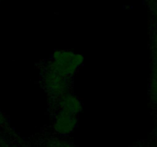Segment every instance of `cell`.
Returning <instances> with one entry per match:
<instances>
[{
    "label": "cell",
    "mask_w": 157,
    "mask_h": 147,
    "mask_svg": "<svg viewBox=\"0 0 157 147\" xmlns=\"http://www.w3.org/2000/svg\"><path fill=\"white\" fill-rule=\"evenodd\" d=\"M83 62L82 55L70 50H60L54 52L47 67L61 77L70 78L75 74Z\"/></svg>",
    "instance_id": "6da1fadb"
},
{
    "label": "cell",
    "mask_w": 157,
    "mask_h": 147,
    "mask_svg": "<svg viewBox=\"0 0 157 147\" xmlns=\"http://www.w3.org/2000/svg\"><path fill=\"white\" fill-rule=\"evenodd\" d=\"M68 79L69 78L61 77L48 67H46L42 77L44 88L54 100L59 99L61 96L67 93Z\"/></svg>",
    "instance_id": "7a4b0ae2"
},
{
    "label": "cell",
    "mask_w": 157,
    "mask_h": 147,
    "mask_svg": "<svg viewBox=\"0 0 157 147\" xmlns=\"http://www.w3.org/2000/svg\"><path fill=\"white\" fill-rule=\"evenodd\" d=\"M77 123V115L60 109L55 116L53 126L57 133L62 136H67L73 132Z\"/></svg>",
    "instance_id": "3957f363"
},
{
    "label": "cell",
    "mask_w": 157,
    "mask_h": 147,
    "mask_svg": "<svg viewBox=\"0 0 157 147\" xmlns=\"http://www.w3.org/2000/svg\"><path fill=\"white\" fill-rule=\"evenodd\" d=\"M57 100L58 101V107L61 110H66L75 115H78L82 110V105L78 97L68 92L64 93Z\"/></svg>",
    "instance_id": "277c9868"
},
{
    "label": "cell",
    "mask_w": 157,
    "mask_h": 147,
    "mask_svg": "<svg viewBox=\"0 0 157 147\" xmlns=\"http://www.w3.org/2000/svg\"><path fill=\"white\" fill-rule=\"evenodd\" d=\"M151 98L157 104V76L153 74L151 82Z\"/></svg>",
    "instance_id": "5b68a950"
},
{
    "label": "cell",
    "mask_w": 157,
    "mask_h": 147,
    "mask_svg": "<svg viewBox=\"0 0 157 147\" xmlns=\"http://www.w3.org/2000/svg\"><path fill=\"white\" fill-rule=\"evenodd\" d=\"M0 126H8V122L6 116L3 115V113L0 111Z\"/></svg>",
    "instance_id": "8992f818"
},
{
    "label": "cell",
    "mask_w": 157,
    "mask_h": 147,
    "mask_svg": "<svg viewBox=\"0 0 157 147\" xmlns=\"http://www.w3.org/2000/svg\"><path fill=\"white\" fill-rule=\"evenodd\" d=\"M154 42H155V47H156V51H157V32L156 33V35H155Z\"/></svg>",
    "instance_id": "52a82bcc"
},
{
    "label": "cell",
    "mask_w": 157,
    "mask_h": 147,
    "mask_svg": "<svg viewBox=\"0 0 157 147\" xmlns=\"http://www.w3.org/2000/svg\"><path fill=\"white\" fill-rule=\"evenodd\" d=\"M2 1V0H0V2H1Z\"/></svg>",
    "instance_id": "ba28073f"
},
{
    "label": "cell",
    "mask_w": 157,
    "mask_h": 147,
    "mask_svg": "<svg viewBox=\"0 0 157 147\" xmlns=\"http://www.w3.org/2000/svg\"><path fill=\"white\" fill-rule=\"evenodd\" d=\"M0 140H1V139H0Z\"/></svg>",
    "instance_id": "9c48e42d"
}]
</instances>
